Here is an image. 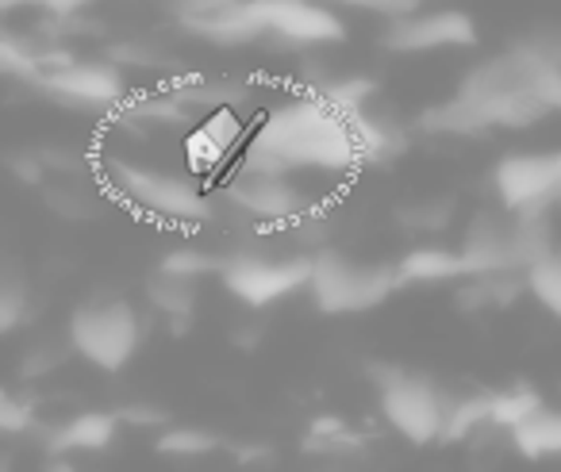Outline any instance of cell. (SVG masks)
I'll list each match as a JSON object with an SVG mask.
<instances>
[{"instance_id": "cell-39", "label": "cell", "mask_w": 561, "mask_h": 472, "mask_svg": "<svg viewBox=\"0 0 561 472\" xmlns=\"http://www.w3.org/2000/svg\"><path fill=\"white\" fill-rule=\"evenodd\" d=\"M553 211H561V185H558V193H553Z\"/></svg>"}, {"instance_id": "cell-9", "label": "cell", "mask_w": 561, "mask_h": 472, "mask_svg": "<svg viewBox=\"0 0 561 472\" xmlns=\"http://www.w3.org/2000/svg\"><path fill=\"white\" fill-rule=\"evenodd\" d=\"M224 200L234 211L254 219L262 231H280V227L297 223L300 216L316 211L312 196L289 181V173H254L239 170L224 185Z\"/></svg>"}, {"instance_id": "cell-5", "label": "cell", "mask_w": 561, "mask_h": 472, "mask_svg": "<svg viewBox=\"0 0 561 472\" xmlns=\"http://www.w3.org/2000/svg\"><path fill=\"white\" fill-rule=\"evenodd\" d=\"M73 349L104 372H119L142 346V319L127 300H89L70 315Z\"/></svg>"}, {"instance_id": "cell-16", "label": "cell", "mask_w": 561, "mask_h": 472, "mask_svg": "<svg viewBox=\"0 0 561 472\" xmlns=\"http://www.w3.org/2000/svg\"><path fill=\"white\" fill-rule=\"evenodd\" d=\"M185 27L193 39H204L211 47H247V43L265 39V27L254 12V0H239L231 9L216 12V16H204V20H188Z\"/></svg>"}, {"instance_id": "cell-17", "label": "cell", "mask_w": 561, "mask_h": 472, "mask_svg": "<svg viewBox=\"0 0 561 472\" xmlns=\"http://www.w3.org/2000/svg\"><path fill=\"white\" fill-rule=\"evenodd\" d=\"M404 285H446V280H469L466 257L450 246H412L397 262Z\"/></svg>"}, {"instance_id": "cell-1", "label": "cell", "mask_w": 561, "mask_h": 472, "mask_svg": "<svg viewBox=\"0 0 561 472\" xmlns=\"http://www.w3.org/2000/svg\"><path fill=\"white\" fill-rule=\"evenodd\" d=\"M250 142L277 154L285 170H320V173H358L366 165L358 131L346 112H339L328 96L312 93L285 101L257 124Z\"/></svg>"}, {"instance_id": "cell-38", "label": "cell", "mask_w": 561, "mask_h": 472, "mask_svg": "<svg viewBox=\"0 0 561 472\" xmlns=\"http://www.w3.org/2000/svg\"><path fill=\"white\" fill-rule=\"evenodd\" d=\"M24 4H39V0H0V9L12 12V9H24Z\"/></svg>"}, {"instance_id": "cell-7", "label": "cell", "mask_w": 561, "mask_h": 472, "mask_svg": "<svg viewBox=\"0 0 561 472\" xmlns=\"http://www.w3.org/2000/svg\"><path fill=\"white\" fill-rule=\"evenodd\" d=\"M32 89L73 112H96V116H116L127 101L124 66L112 58H73L55 70H43Z\"/></svg>"}, {"instance_id": "cell-3", "label": "cell", "mask_w": 561, "mask_h": 472, "mask_svg": "<svg viewBox=\"0 0 561 472\" xmlns=\"http://www.w3.org/2000/svg\"><path fill=\"white\" fill-rule=\"evenodd\" d=\"M400 280L397 265L381 262H354L351 254L335 246H320L312 254V277H308V296L323 315H362L389 300Z\"/></svg>"}, {"instance_id": "cell-34", "label": "cell", "mask_w": 561, "mask_h": 472, "mask_svg": "<svg viewBox=\"0 0 561 472\" xmlns=\"http://www.w3.org/2000/svg\"><path fill=\"white\" fill-rule=\"evenodd\" d=\"M4 165L16 173L20 185H43V177H47V165H43L39 150H12V154L4 158Z\"/></svg>"}, {"instance_id": "cell-2", "label": "cell", "mask_w": 561, "mask_h": 472, "mask_svg": "<svg viewBox=\"0 0 561 472\" xmlns=\"http://www.w3.org/2000/svg\"><path fill=\"white\" fill-rule=\"evenodd\" d=\"M546 66L561 62H550V58L535 55V50L515 39L504 55L477 62L458 81L454 101L477 119L481 131H492V127H535L538 119L553 116L550 104L538 93V73Z\"/></svg>"}, {"instance_id": "cell-18", "label": "cell", "mask_w": 561, "mask_h": 472, "mask_svg": "<svg viewBox=\"0 0 561 472\" xmlns=\"http://www.w3.org/2000/svg\"><path fill=\"white\" fill-rule=\"evenodd\" d=\"M173 96H178L181 104H185L188 112H216V108H234V104L247 101L250 85H242V81H231V78H204V73H185V78H173L170 85Z\"/></svg>"}, {"instance_id": "cell-40", "label": "cell", "mask_w": 561, "mask_h": 472, "mask_svg": "<svg viewBox=\"0 0 561 472\" xmlns=\"http://www.w3.org/2000/svg\"><path fill=\"white\" fill-rule=\"evenodd\" d=\"M412 4H415V9H420V4H427V0H412Z\"/></svg>"}, {"instance_id": "cell-8", "label": "cell", "mask_w": 561, "mask_h": 472, "mask_svg": "<svg viewBox=\"0 0 561 472\" xmlns=\"http://www.w3.org/2000/svg\"><path fill=\"white\" fill-rule=\"evenodd\" d=\"M381 392V415L400 438H408L412 446H431V441H443L446 415H450L454 395H446L443 388L431 377L420 372H400L397 380H389Z\"/></svg>"}, {"instance_id": "cell-14", "label": "cell", "mask_w": 561, "mask_h": 472, "mask_svg": "<svg viewBox=\"0 0 561 472\" xmlns=\"http://www.w3.org/2000/svg\"><path fill=\"white\" fill-rule=\"evenodd\" d=\"M247 139V124L234 108H216L185 135V162L196 177L216 173Z\"/></svg>"}, {"instance_id": "cell-29", "label": "cell", "mask_w": 561, "mask_h": 472, "mask_svg": "<svg viewBox=\"0 0 561 472\" xmlns=\"http://www.w3.org/2000/svg\"><path fill=\"white\" fill-rule=\"evenodd\" d=\"M43 200H47V208L58 211L62 219H89L96 211L93 208V196H89V188H81L73 177H62L58 185H47Z\"/></svg>"}, {"instance_id": "cell-13", "label": "cell", "mask_w": 561, "mask_h": 472, "mask_svg": "<svg viewBox=\"0 0 561 472\" xmlns=\"http://www.w3.org/2000/svg\"><path fill=\"white\" fill-rule=\"evenodd\" d=\"M461 257H466L469 277H489V273H527L523 269L519 246V216L507 208L477 211L461 234Z\"/></svg>"}, {"instance_id": "cell-6", "label": "cell", "mask_w": 561, "mask_h": 472, "mask_svg": "<svg viewBox=\"0 0 561 472\" xmlns=\"http://www.w3.org/2000/svg\"><path fill=\"white\" fill-rule=\"evenodd\" d=\"M308 277H312V254L308 250H297V254L285 257L257 254V250H234L227 257V269L219 273L227 292L250 311L289 300L293 292L308 288Z\"/></svg>"}, {"instance_id": "cell-20", "label": "cell", "mask_w": 561, "mask_h": 472, "mask_svg": "<svg viewBox=\"0 0 561 472\" xmlns=\"http://www.w3.org/2000/svg\"><path fill=\"white\" fill-rule=\"evenodd\" d=\"M196 285H201V280L181 277V273H170L158 265V269L147 277V300H150V308L162 311V315L188 319L196 308Z\"/></svg>"}, {"instance_id": "cell-25", "label": "cell", "mask_w": 561, "mask_h": 472, "mask_svg": "<svg viewBox=\"0 0 561 472\" xmlns=\"http://www.w3.org/2000/svg\"><path fill=\"white\" fill-rule=\"evenodd\" d=\"M154 446L165 457H208L219 449V438L211 430H201V426H165Z\"/></svg>"}, {"instance_id": "cell-11", "label": "cell", "mask_w": 561, "mask_h": 472, "mask_svg": "<svg viewBox=\"0 0 561 472\" xmlns=\"http://www.w3.org/2000/svg\"><path fill=\"white\" fill-rule=\"evenodd\" d=\"M381 47L392 55H431V50H466L477 47V24L461 9H431L404 12L389 20Z\"/></svg>"}, {"instance_id": "cell-22", "label": "cell", "mask_w": 561, "mask_h": 472, "mask_svg": "<svg viewBox=\"0 0 561 472\" xmlns=\"http://www.w3.org/2000/svg\"><path fill=\"white\" fill-rule=\"evenodd\" d=\"M27 311H32V280L24 277V269L16 262H9L4 277H0V331H20Z\"/></svg>"}, {"instance_id": "cell-15", "label": "cell", "mask_w": 561, "mask_h": 472, "mask_svg": "<svg viewBox=\"0 0 561 472\" xmlns=\"http://www.w3.org/2000/svg\"><path fill=\"white\" fill-rule=\"evenodd\" d=\"M124 418L116 411H81V415L66 418V423L50 426L43 446L50 457H66V453H101L112 446V438L119 434Z\"/></svg>"}, {"instance_id": "cell-28", "label": "cell", "mask_w": 561, "mask_h": 472, "mask_svg": "<svg viewBox=\"0 0 561 472\" xmlns=\"http://www.w3.org/2000/svg\"><path fill=\"white\" fill-rule=\"evenodd\" d=\"M312 93L328 96L331 104H335L339 112H362L374 104V93H377V81L374 78H328L320 89H312Z\"/></svg>"}, {"instance_id": "cell-26", "label": "cell", "mask_w": 561, "mask_h": 472, "mask_svg": "<svg viewBox=\"0 0 561 472\" xmlns=\"http://www.w3.org/2000/svg\"><path fill=\"white\" fill-rule=\"evenodd\" d=\"M227 257L231 254H211V250H201V246H178L158 265L170 273H181V277L204 280V277H219V273L227 269Z\"/></svg>"}, {"instance_id": "cell-32", "label": "cell", "mask_w": 561, "mask_h": 472, "mask_svg": "<svg viewBox=\"0 0 561 472\" xmlns=\"http://www.w3.org/2000/svg\"><path fill=\"white\" fill-rule=\"evenodd\" d=\"M32 426H35V403L20 400V395H12V392L0 395V430L27 434Z\"/></svg>"}, {"instance_id": "cell-24", "label": "cell", "mask_w": 561, "mask_h": 472, "mask_svg": "<svg viewBox=\"0 0 561 472\" xmlns=\"http://www.w3.org/2000/svg\"><path fill=\"white\" fill-rule=\"evenodd\" d=\"M542 407V395L530 384H515L504 392H492V430H512L523 418H530Z\"/></svg>"}, {"instance_id": "cell-10", "label": "cell", "mask_w": 561, "mask_h": 472, "mask_svg": "<svg viewBox=\"0 0 561 472\" xmlns=\"http://www.w3.org/2000/svg\"><path fill=\"white\" fill-rule=\"evenodd\" d=\"M561 185V150L535 154V150H512L492 165V188L500 208L515 216L553 211V193Z\"/></svg>"}, {"instance_id": "cell-31", "label": "cell", "mask_w": 561, "mask_h": 472, "mask_svg": "<svg viewBox=\"0 0 561 472\" xmlns=\"http://www.w3.org/2000/svg\"><path fill=\"white\" fill-rule=\"evenodd\" d=\"M450 216H454L450 200H423V204H412V208L400 211V223H404L408 231L431 234V231H443V227H450Z\"/></svg>"}, {"instance_id": "cell-27", "label": "cell", "mask_w": 561, "mask_h": 472, "mask_svg": "<svg viewBox=\"0 0 561 472\" xmlns=\"http://www.w3.org/2000/svg\"><path fill=\"white\" fill-rule=\"evenodd\" d=\"M70 354H78L73 349V342H70V334H47V338H35L32 342V349L24 354V361H20V369H24V377L32 380V377H47V372H55V369H62V361Z\"/></svg>"}, {"instance_id": "cell-4", "label": "cell", "mask_w": 561, "mask_h": 472, "mask_svg": "<svg viewBox=\"0 0 561 472\" xmlns=\"http://www.w3.org/2000/svg\"><path fill=\"white\" fill-rule=\"evenodd\" d=\"M104 177H108L104 185L116 188L119 200L154 219H165V223H208L211 219V200L201 193L193 177L119 162V158L104 165Z\"/></svg>"}, {"instance_id": "cell-30", "label": "cell", "mask_w": 561, "mask_h": 472, "mask_svg": "<svg viewBox=\"0 0 561 472\" xmlns=\"http://www.w3.org/2000/svg\"><path fill=\"white\" fill-rule=\"evenodd\" d=\"M108 58L119 66H139V70H170V73H181V62L162 50H154L150 43H116L108 47Z\"/></svg>"}, {"instance_id": "cell-33", "label": "cell", "mask_w": 561, "mask_h": 472, "mask_svg": "<svg viewBox=\"0 0 561 472\" xmlns=\"http://www.w3.org/2000/svg\"><path fill=\"white\" fill-rule=\"evenodd\" d=\"M239 0H165V9L173 12L178 24H188V20H204V16H216V12L231 9Z\"/></svg>"}, {"instance_id": "cell-12", "label": "cell", "mask_w": 561, "mask_h": 472, "mask_svg": "<svg viewBox=\"0 0 561 472\" xmlns=\"http://www.w3.org/2000/svg\"><path fill=\"white\" fill-rule=\"evenodd\" d=\"M265 35L289 47H331L346 39V24L328 0H254Z\"/></svg>"}, {"instance_id": "cell-37", "label": "cell", "mask_w": 561, "mask_h": 472, "mask_svg": "<svg viewBox=\"0 0 561 472\" xmlns=\"http://www.w3.org/2000/svg\"><path fill=\"white\" fill-rule=\"evenodd\" d=\"M85 4H93V0H39V9H47L50 16H78Z\"/></svg>"}, {"instance_id": "cell-21", "label": "cell", "mask_w": 561, "mask_h": 472, "mask_svg": "<svg viewBox=\"0 0 561 472\" xmlns=\"http://www.w3.org/2000/svg\"><path fill=\"white\" fill-rule=\"evenodd\" d=\"M477 430H492V392L454 395L443 441H466Z\"/></svg>"}, {"instance_id": "cell-36", "label": "cell", "mask_w": 561, "mask_h": 472, "mask_svg": "<svg viewBox=\"0 0 561 472\" xmlns=\"http://www.w3.org/2000/svg\"><path fill=\"white\" fill-rule=\"evenodd\" d=\"M119 418H124L127 426H135V430H154V426L165 423V411L150 407V403H131V407L119 411Z\"/></svg>"}, {"instance_id": "cell-35", "label": "cell", "mask_w": 561, "mask_h": 472, "mask_svg": "<svg viewBox=\"0 0 561 472\" xmlns=\"http://www.w3.org/2000/svg\"><path fill=\"white\" fill-rule=\"evenodd\" d=\"M335 9H358V12H374V16H385V20H397L404 12H412L415 4L412 0H328Z\"/></svg>"}, {"instance_id": "cell-19", "label": "cell", "mask_w": 561, "mask_h": 472, "mask_svg": "<svg viewBox=\"0 0 561 472\" xmlns=\"http://www.w3.org/2000/svg\"><path fill=\"white\" fill-rule=\"evenodd\" d=\"M512 446L527 461H542V457H561V411L558 407H538L530 418L512 426Z\"/></svg>"}, {"instance_id": "cell-23", "label": "cell", "mask_w": 561, "mask_h": 472, "mask_svg": "<svg viewBox=\"0 0 561 472\" xmlns=\"http://www.w3.org/2000/svg\"><path fill=\"white\" fill-rule=\"evenodd\" d=\"M527 292L542 303V311H550L553 319H561V250L553 246L546 257H538L527 269Z\"/></svg>"}]
</instances>
